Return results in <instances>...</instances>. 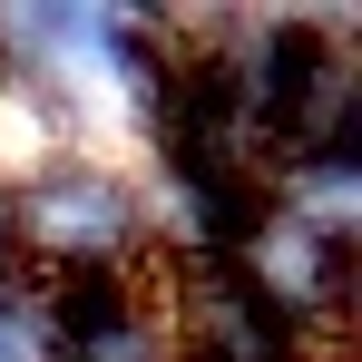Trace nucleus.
<instances>
[{"label": "nucleus", "instance_id": "1", "mask_svg": "<svg viewBox=\"0 0 362 362\" xmlns=\"http://www.w3.org/2000/svg\"><path fill=\"white\" fill-rule=\"evenodd\" d=\"M20 264L30 274H137V186L118 157H49L20 177Z\"/></svg>", "mask_w": 362, "mask_h": 362}, {"label": "nucleus", "instance_id": "2", "mask_svg": "<svg viewBox=\"0 0 362 362\" xmlns=\"http://www.w3.org/2000/svg\"><path fill=\"white\" fill-rule=\"evenodd\" d=\"M264 206L353 255V235H362V147H343V157H284L264 177Z\"/></svg>", "mask_w": 362, "mask_h": 362}]
</instances>
